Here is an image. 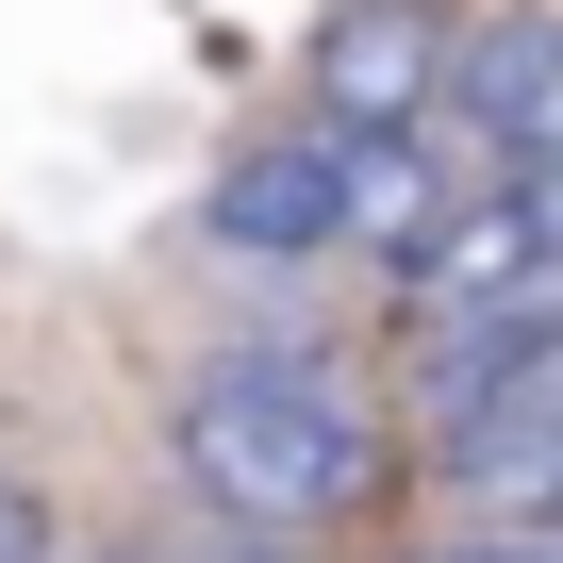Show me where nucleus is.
I'll return each instance as SVG.
<instances>
[{
	"label": "nucleus",
	"instance_id": "obj_1",
	"mask_svg": "<svg viewBox=\"0 0 563 563\" xmlns=\"http://www.w3.org/2000/svg\"><path fill=\"white\" fill-rule=\"evenodd\" d=\"M166 464H183V497H199L232 547H316V530H349L365 481H382V398H365V365L316 349V332H232V349L183 365Z\"/></svg>",
	"mask_w": 563,
	"mask_h": 563
},
{
	"label": "nucleus",
	"instance_id": "obj_6",
	"mask_svg": "<svg viewBox=\"0 0 563 563\" xmlns=\"http://www.w3.org/2000/svg\"><path fill=\"white\" fill-rule=\"evenodd\" d=\"M530 216H547V249H563V150H547V166H530Z\"/></svg>",
	"mask_w": 563,
	"mask_h": 563
},
{
	"label": "nucleus",
	"instance_id": "obj_2",
	"mask_svg": "<svg viewBox=\"0 0 563 563\" xmlns=\"http://www.w3.org/2000/svg\"><path fill=\"white\" fill-rule=\"evenodd\" d=\"M431 133L464 150V183H530V166L563 150V0H514L481 51H448Z\"/></svg>",
	"mask_w": 563,
	"mask_h": 563
},
{
	"label": "nucleus",
	"instance_id": "obj_5",
	"mask_svg": "<svg viewBox=\"0 0 563 563\" xmlns=\"http://www.w3.org/2000/svg\"><path fill=\"white\" fill-rule=\"evenodd\" d=\"M0 563H67L51 547V497H18V481H0Z\"/></svg>",
	"mask_w": 563,
	"mask_h": 563
},
{
	"label": "nucleus",
	"instance_id": "obj_3",
	"mask_svg": "<svg viewBox=\"0 0 563 563\" xmlns=\"http://www.w3.org/2000/svg\"><path fill=\"white\" fill-rule=\"evenodd\" d=\"M199 232L232 249V265H332L349 249V133H249L232 166H216V199H199Z\"/></svg>",
	"mask_w": 563,
	"mask_h": 563
},
{
	"label": "nucleus",
	"instance_id": "obj_4",
	"mask_svg": "<svg viewBox=\"0 0 563 563\" xmlns=\"http://www.w3.org/2000/svg\"><path fill=\"white\" fill-rule=\"evenodd\" d=\"M431 100H448L431 0H349L316 34V133H431Z\"/></svg>",
	"mask_w": 563,
	"mask_h": 563
}]
</instances>
